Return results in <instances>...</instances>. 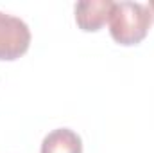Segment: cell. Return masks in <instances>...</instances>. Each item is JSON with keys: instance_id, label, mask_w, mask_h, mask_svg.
I'll use <instances>...</instances> for the list:
<instances>
[{"instance_id": "cell-1", "label": "cell", "mask_w": 154, "mask_h": 153, "mask_svg": "<svg viewBox=\"0 0 154 153\" xmlns=\"http://www.w3.org/2000/svg\"><path fill=\"white\" fill-rule=\"evenodd\" d=\"M152 13L140 2H113L109 13V33L120 45H136L147 36Z\"/></svg>"}, {"instance_id": "cell-2", "label": "cell", "mask_w": 154, "mask_h": 153, "mask_svg": "<svg viewBox=\"0 0 154 153\" xmlns=\"http://www.w3.org/2000/svg\"><path fill=\"white\" fill-rule=\"evenodd\" d=\"M31 45L29 25L18 16L0 11V60L13 61L27 52Z\"/></svg>"}, {"instance_id": "cell-3", "label": "cell", "mask_w": 154, "mask_h": 153, "mask_svg": "<svg viewBox=\"0 0 154 153\" xmlns=\"http://www.w3.org/2000/svg\"><path fill=\"white\" fill-rule=\"evenodd\" d=\"M111 7H113L111 0H81V2H77L75 4L77 25L86 33L99 31L108 22Z\"/></svg>"}, {"instance_id": "cell-4", "label": "cell", "mask_w": 154, "mask_h": 153, "mask_svg": "<svg viewBox=\"0 0 154 153\" xmlns=\"http://www.w3.org/2000/svg\"><path fill=\"white\" fill-rule=\"evenodd\" d=\"M41 153H82V141L74 130H52L41 142Z\"/></svg>"}, {"instance_id": "cell-5", "label": "cell", "mask_w": 154, "mask_h": 153, "mask_svg": "<svg viewBox=\"0 0 154 153\" xmlns=\"http://www.w3.org/2000/svg\"><path fill=\"white\" fill-rule=\"evenodd\" d=\"M149 9H151V13H152V16H154V0L149 2Z\"/></svg>"}]
</instances>
